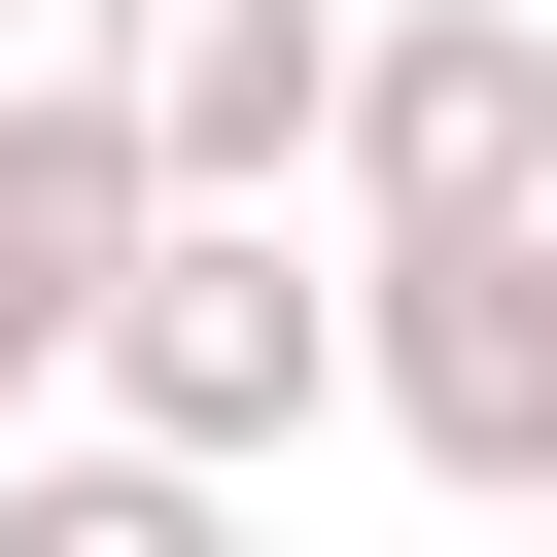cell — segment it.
I'll return each instance as SVG.
<instances>
[{
  "instance_id": "1",
  "label": "cell",
  "mask_w": 557,
  "mask_h": 557,
  "mask_svg": "<svg viewBox=\"0 0 557 557\" xmlns=\"http://www.w3.org/2000/svg\"><path fill=\"white\" fill-rule=\"evenodd\" d=\"M348 418V278L278 244V209H139V278H104V348H70V453H139V487H278Z\"/></svg>"
},
{
  "instance_id": "2",
  "label": "cell",
  "mask_w": 557,
  "mask_h": 557,
  "mask_svg": "<svg viewBox=\"0 0 557 557\" xmlns=\"http://www.w3.org/2000/svg\"><path fill=\"white\" fill-rule=\"evenodd\" d=\"M348 278V418L418 453V487H557V209H487V244H313Z\"/></svg>"
},
{
  "instance_id": "3",
  "label": "cell",
  "mask_w": 557,
  "mask_h": 557,
  "mask_svg": "<svg viewBox=\"0 0 557 557\" xmlns=\"http://www.w3.org/2000/svg\"><path fill=\"white\" fill-rule=\"evenodd\" d=\"M313 174H348V244H487V209H557V0H348Z\"/></svg>"
},
{
  "instance_id": "4",
  "label": "cell",
  "mask_w": 557,
  "mask_h": 557,
  "mask_svg": "<svg viewBox=\"0 0 557 557\" xmlns=\"http://www.w3.org/2000/svg\"><path fill=\"white\" fill-rule=\"evenodd\" d=\"M104 174L139 209H313V104H348V0H104L70 35Z\"/></svg>"
},
{
  "instance_id": "5",
  "label": "cell",
  "mask_w": 557,
  "mask_h": 557,
  "mask_svg": "<svg viewBox=\"0 0 557 557\" xmlns=\"http://www.w3.org/2000/svg\"><path fill=\"white\" fill-rule=\"evenodd\" d=\"M104 278H139V174H104V104H70V70H0V418L104 348Z\"/></svg>"
},
{
  "instance_id": "6",
  "label": "cell",
  "mask_w": 557,
  "mask_h": 557,
  "mask_svg": "<svg viewBox=\"0 0 557 557\" xmlns=\"http://www.w3.org/2000/svg\"><path fill=\"white\" fill-rule=\"evenodd\" d=\"M0 557H244V487H139V453H0Z\"/></svg>"
}]
</instances>
